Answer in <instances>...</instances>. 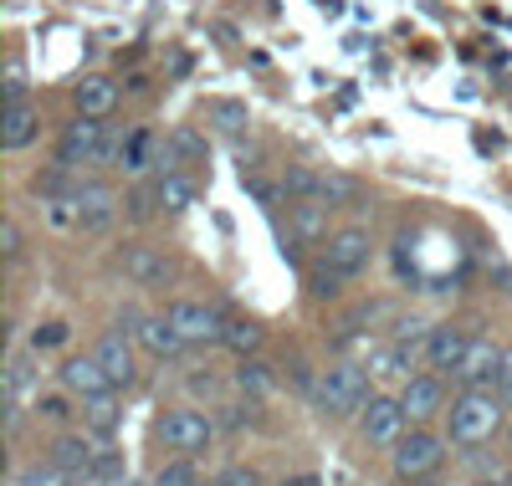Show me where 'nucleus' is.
Instances as JSON below:
<instances>
[{
    "label": "nucleus",
    "instance_id": "58836bf2",
    "mask_svg": "<svg viewBox=\"0 0 512 486\" xmlns=\"http://www.w3.org/2000/svg\"><path fill=\"white\" fill-rule=\"evenodd\" d=\"M497 394H502V400L512 405V348L502 353V374H497Z\"/></svg>",
    "mask_w": 512,
    "mask_h": 486
},
{
    "label": "nucleus",
    "instance_id": "cd10ccee",
    "mask_svg": "<svg viewBox=\"0 0 512 486\" xmlns=\"http://www.w3.org/2000/svg\"><path fill=\"white\" fill-rule=\"evenodd\" d=\"M231 353H241V359H256V353H262V343H267V333L256 328L251 318H231L226 323V338H221Z\"/></svg>",
    "mask_w": 512,
    "mask_h": 486
},
{
    "label": "nucleus",
    "instance_id": "393cba45",
    "mask_svg": "<svg viewBox=\"0 0 512 486\" xmlns=\"http://www.w3.org/2000/svg\"><path fill=\"white\" fill-rule=\"evenodd\" d=\"M118 420H123L118 389H113V394H98V400H82V425H88V430H93L98 440H113Z\"/></svg>",
    "mask_w": 512,
    "mask_h": 486
},
{
    "label": "nucleus",
    "instance_id": "a878e982",
    "mask_svg": "<svg viewBox=\"0 0 512 486\" xmlns=\"http://www.w3.org/2000/svg\"><path fill=\"white\" fill-rule=\"evenodd\" d=\"M231 379H236V389L246 394V400H267V394L277 389V379H272V364H262V359H241Z\"/></svg>",
    "mask_w": 512,
    "mask_h": 486
},
{
    "label": "nucleus",
    "instance_id": "c9c22d12",
    "mask_svg": "<svg viewBox=\"0 0 512 486\" xmlns=\"http://www.w3.org/2000/svg\"><path fill=\"white\" fill-rule=\"evenodd\" d=\"M221 430H241V425H251L256 420V400H236V405H221Z\"/></svg>",
    "mask_w": 512,
    "mask_h": 486
},
{
    "label": "nucleus",
    "instance_id": "aec40b11",
    "mask_svg": "<svg viewBox=\"0 0 512 486\" xmlns=\"http://www.w3.org/2000/svg\"><path fill=\"white\" fill-rule=\"evenodd\" d=\"M41 394V353L31 348H16L11 353V364H6V400H36Z\"/></svg>",
    "mask_w": 512,
    "mask_h": 486
},
{
    "label": "nucleus",
    "instance_id": "5701e85b",
    "mask_svg": "<svg viewBox=\"0 0 512 486\" xmlns=\"http://www.w3.org/2000/svg\"><path fill=\"white\" fill-rule=\"evenodd\" d=\"M282 195L287 200H323L328 205V169H313V164L282 169Z\"/></svg>",
    "mask_w": 512,
    "mask_h": 486
},
{
    "label": "nucleus",
    "instance_id": "f8f14e48",
    "mask_svg": "<svg viewBox=\"0 0 512 486\" xmlns=\"http://www.w3.org/2000/svg\"><path fill=\"white\" fill-rule=\"evenodd\" d=\"M103 446L108 440H98L93 430H62L52 446H47V461H57L72 481H82L93 466H98V456H103Z\"/></svg>",
    "mask_w": 512,
    "mask_h": 486
},
{
    "label": "nucleus",
    "instance_id": "c756f323",
    "mask_svg": "<svg viewBox=\"0 0 512 486\" xmlns=\"http://www.w3.org/2000/svg\"><path fill=\"white\" fill-rule=\"evenodd\" d=\"M149 486H200V471H195V456H169L154 476H149Z\"/></svg>",
    "mask_w": 512,
    "mask_h": 486
},
{
    "label": "nucleus",
    "instance_id": "c85d7f7f",
    "mask_svg": "<svg viewBox=\"0 0 512 486\" xmlns=\"http://www.w3.org/2000/svg\"><path fill=\"white\" fill-rule=\"evenodd\" d=\"M11 486H77L57 461H26L21 471H16V481Z\"/></svg>",
    "mask_w": 512,
    "mask_h": 486
},
{
    "label": "nucleus",
    "instance_id": "a19ab883",
    "mask_svg": "<svg viewBox=\"0 0 512 486\" xmlns=\"http://www.w3.org/2000/svg\"><path fill=\"white\" fill-rule=\"evenodd\" d=\"M507 451H512V420H507Z\"/></svg>",
    "mask_w": 512,
    "mask_h": 486
},
{
    "label": "nucleus",
    "instance_id": "f03ea898",
    "mask_svg": "<svg viewBox=\"0 0 512 486\" xmlns=\"http://www.w3.org/2000/svg\"><path fill=\"white\" fill-rule=\"evenodd\" d=\"M507 410H512V405L502 400L497 389H456V394H451V410H446L451 446H461V451L487 446L492 435L507 430V420H512Z\"/></svg>",
    "mask_w": 512,
    "mask_h": 486
},
{
    "label": "nucleus",
    "instance_id": "0eeeda50",
    "mask_svg": "<svg viewBox=\"0 0 512 486\" xmlns=\"http://www.w3.org/2000/svg\"><path fill=\"white\" fill-rule=\"evenodd\" d=\"M354 430H359V440H364L369 451L390 456L400 440L410 435V415H405V405H400V394H374V400L359 410Z\"/></svg>",
    "mask_w": 512,
    "mask_h": 486
},
{
    "label": "nucleus",
    "instance_id": "9b49d317",
    "mask_svg": "<svg viewBox=\"0 0 512 486\" xmlns=\"http://www.w3.org/2000/svg\"><path fill=\"white\" fill-rule=\"evenodd\" d=\"M72 200H77V231H82V236H103V231L118 226L123 200L113 195V185H103V180H82Z\"/></svg>",
    "mask_w": 512,
    "mask_h": 486
},
{
    "label": "nucleus",
    "instance_id": "2eb2a0df",
    "mask_svg": "<svg viewBox=\"0 0 512 486\" xmlns=\"http://www.w3.org/2000/svg\"><path fill=\"white\" fill-rule=\"evenodd\" d=\"M57 384H62L67 394H77V400H98V394H113V379H108V369L98 364V353H77V359H62Z\"/></svg>",
    "mask_w": 512,
    "mask_h": 486
},
{
    "label": "nucleus",
    "instance_id": "4c0bfd02",
    "mask_svg": "<svg viewBox=\"0 0 512 486\" xmlns=\"http://www.w3.org/2000/svg\"><path fill=\"white\" fill-rule=\"evenodd\" d=\"M11 98H26V67H21L16 57L6 62V103H11Z\"/></svg>",
    "mask_w": 512,
    "mask_h": 486
},
{
    "label": "nucleus",
    "instance_id": "423d86ee",
    "mask_svg": "<svg viewBox=\"0 0 512 486\" xmlns=\"http://www.w3.org/2000/svg\"><path fill=\"white\" fill-rule=\"evenodd\" d=\"M118 154V134H108V118H88V113H77L67 128H62V139H57V159L62 164H113Z\"/></svg>",
    "mask_w": 512,
    "mask_h": 486
},
{
    "label": "nucleus",
    "instance_id": "ea45409f",
    "mask_svg": "<svg viewBox=\"0 0 512 486\" xmlns=\"http://www.w3.org/2000/svg\"><path fill=\"white\" fill-rule=\"evenodd\" d=\"M282 486H318V476H313V471H297V476H287Z\"/></svg>",
    "mask_w": 512,
    "mask_h": 486
},
{
    "label": "nucleus",
    "instance_id": "6ab92c4d",
    "mask_svg": "<svg viewBox=\"0 0 512 486\" xmlns=\"http://www.w3.org/2000/svg\"><path fill=\"white\" fill-rule=\"evenodd\" d=\"M328 210H338V205H323V200H292V205H287L292 241H297V246H318V241H328Z\"/></svg>",
    "mask_w": 512,
    "mask_h": 486
},
{
    "label": "nucleus",
    "instance_id": "412c9836",
    "mask_svg": "<svg viewBox=\"0 0 512 486\" xmlns=\"http://www.w3.org/2000/svg\"><path fill=\"white\" fill-rule=\"evenodd\" d=\"M72 98H77V113H88V118H108L118 108V82L113 77H82L72 87Z\"/></svg>",
    "mask_w": 512,
    "mask_h": 486
},
{
    "label": "nucleus",
    "instance_id": "72a5a7b5",
    "mask_svg": "<svg viewBox=\"0 0 512 486\" xmlns=\"http://www.w3.org/2000/svg\"><path fill=\"white\" fill-rule=\"evenodd\" d=\"M169 144H175L180 164H200V159H205V139L195 134V128H175V134H169Z\"/></svg>",
    "mask_w": 512,
    "mask_h": 486
},
{
    "label": "nucleus",
    "instance_id": "bb28decb",
    "mask_svg": "<svg viewBox=\"0 0 512 486\" xmlns=\"http://www.w3.org/2000/svg\"><path fill=\"white\" fill-rule=\"evenodd\" d=\"M72 400H77V394H67L62 384L47 389V394H36V400H31V420L36 425H67L72 420Z\"/></svg>",
    "mask_w": 512,
    "mask_h": 486
},
{
    "label": "nucleus",
    "instance_id": "a211bd4d",
    "mask_svg": "<svg viewBox=\"0 0 512 486\" xmlns=\"http://www.w3.org/2000/svg\"><path fill=\"white\" fill-rule=\"evenodd\" d=\"M93 353H98V364L108 369V379H113V389H118V394L139 379V353H134V343H128L123 333H103Z\"/></svg>",
    "mask_w": 512,
    "mask_h": 486
},
{
    "label": "nucleus",
    "instance_id": "1a4fd4ad",
    "mask_svg": "<svg viewBox=\"0 0 512 486\" xmlns=\"http://www.w3.org/2000/svg\"><path fill=\"white\" fill-rule=\"evenodd\" d=\"M159 159H164V139L154 134V128H128V134H118L113 169L123 174V180H154Z\"/></svg>",
    "mask_w": 512,
    "mask_h": 486
},
{
    "label": "nucleus",
    "instance_id": "9d476101",
    "mask_svg": "<svg viewBox=\"0 0 512 486\" xmlns=\"http://www.w3.org/2000/svg\"><path fill=\"white\" fill-rule=\"evenodd\" d=\"M395 394H400V405H405L410 425H431L436 415H446V410H451L446 374H436V369H420V374H415V379H405Z\"/></svg>",
    "mask_w": 512,
    "mask_h": 486
},
{
    "label": "nucleus",
    "instance_id": "6e6552de",
    "mask_svg": "<svg viewBox=\"0 0 512 486\" xmlns=\"http://www.w3.org/2000/svg\"><path fill=\"white\" fill-rule=\"evenodd\" d=\"M169 323H175L185 333L190 348H205V343H221L226 338V318H221V307L216 302H200V297H175L164 307Z\"/></svg>",
    "mask_w": 512,
    "mask_h": 486
},
{
    "label": "nucleus",
    "instance_id": "4be33fe9",
    "mask_svg": "<svg viewBox=\"0 0 512 486\" xmlns=\"http://www.w3.org/2000/svg\"><path fill=\"white\" fill-rule=\"evenodd\" d=\"M123 277L134 282V287H164L169 261H164V251H154V246H134V251L123 256Z\"/></svg>",
    "mask_w": 512,
    "mask_h": 486
},
{
    "label": "nucleus",
    "instance_id": "2f4dec72",
    "mask_svg": "<svg viewBox=\"0 0 512 486\" xmlns=\"http://www.w3.org/2000/svg\"><path fill=\"white\" fill-rule=\"evenodd\" d=\"M210 118H216V128L221 134H241V128H251V113H246V103H236V98H216L210 103Z\"/></svg>",
    "mask_w": 512,
    "mask_h": 486
},
{
    "label": "nucleus",
    "instance_id": "f257e3e1",
    "mask_svg": "<svg viewBox=\"0 0 512 486\" xmlns=\"http://www.w3.org/2000/svg\"><path fill=\"white\" fill-rule=\"evenodd\" d=\"M369 261H374V236H369L364 226H338V231L323 241L318 261L308 267V292H313L318 302L344 297V287L369 272Z\"/></svg>",
    "mask_w": 512,
    "mask_h": 486
},
{
    "label": "nucleus",
    "instance_id": "f3484780",
    "mask_svg": "<svg viewBox=\"0 0 512 486\" xmlns=\"http://www.w3.org/2000/svg\"><path fill=\"white\" fill-rule=\"evenodd\" d=\"M36 134H41V108L31 98H11L6 103V118H0V144H6V154L31 149Z\"/></svg>",
    "mask_w": 512,
    "mask_h": 486
},
{
    "label": "nucleus",
    "instance_id": "4468645a",
    "mask_svg": "<svg viewBox=\"0 0 512 486\" xmlns=\"http://www.w3.org/2000/svg\"><path fill=\"white\" fill-rule=\"evenodd\" d=\"M477 333H466L461 323H436L431 328V343H425V369H436L446 379H456L461 359H466V348H472Z\"/></svg>",
    "mask_w": 512,
    "mask_h": 486
},
{
    "label": "nucleus",
    "instance_id": "7c9ffc66",
    "mask_svg": "<svg viewBox=\"0 0 512 486\" xmlns=\"http://www.w3.org/2000/svg\"><path fill=\"white\" fill-rule=\"evenodd\" d=\"M164 205H159V185L154 180H134V190H128V200H123V215H134V220H149V215H159Z\"/></svg>",
    "mask_w": 512,
    "mask_h": 486
},
{
    "label": "nucleus",
    "instance_id": "ddd939ff",
    "mask_svg": "<svg viewBox=\"0 0 512 486\" xmlns=\"http://www.w3.org/2000/svg\"><path fill=\"white\" fill-rule=\"evenodd\" d=\"M502 343H492L487 333L472 338V348H466V359L456 369V389H497V374H502Z\"/></svg>",
    "mask_w": 512,
    "mask_h": 486
},
{
    "label": "nucleus",
    "instance_id": "473e14b6",
    "mask_svg": "<svg viewBox=\"0 0 512 486\" xmlns=\"http://www.w3.org/2000/svg\"><path fill=\"white\" fill-rule=\"evenodd\" d=\"M67 338H72V328L62 323V318H52V323H36V333H31V353H52V348H67Z\"/></svg>",
    "mask_w": 512,
    "mask_h": 486
},
{
    "label": "nucleus",
    "instance_id": "79ce46f5",
    "mask_svg": "<svg viewBox=\"0 0 512 486\" xmlns=\"http://www.w3.org/2000/svg\"><path fill=\"white\" fill-rule=\"evenodd\" d=\"M200 486H210V481H200Z\"/></svg>",
    "mask_w": 512,
    "mask_h": 486
},
{
    "label": "nucleus",
    "instance_id": "39448f33",
    "mask_svg": "<svg viewBox=\"0 0 512 486\" xmlns=\"http://www.w3.org/2000/svg\"><path fill=\"white\" fill-rule=\"evenodd\" d=\"M446 451H451V435H446V430L410 425V435L390 451V471H395V481H405V486L431 481V476L446 466Z\"/></svg>",
    "mask_w": 512,
    "mask_h": 486
},
{
    "label": "nucleus",
    "instance_id": "20e7f679",
    "mask_svg": "<svg viewBox=\"0 0 512 486\" xmlns=\"http://www.w3.org/2000/svg\"><path fill=\"white\" fill-rule=\"evenodd\" d=\"M216 435H221V420L210 410H195V405H175L154 425V440L169 456H205L210 446H216Z\"/></svg>",
    "mask_w": 512,
    "mask_h": 486
},
{
    "label": "nucleus",
    "instance_id": "dca6fc26",
    "mask_svg": "<svg viewBox=\"0 0 512 486\" xmlns=\"http://www.w3.org/2000/svg\"><path fill=\"white\" fill-rule=\"evenodd\" d=\"M134 338H139V348L149 353V359H159V364H175V359H185L190 353V343H185V333L169 323V313H154V318H139V328H134Z\"/></svg>",
    "mask_w": 512,
    "mask_h": 486
},
{
    "label": "nucleus",
    "instance_id": "e433bc0d",
    "mask_svg": "<svg viewBox=\"0 0 512 486\" xmlns=\"http://www.w3.org/2000/svg\"><path fill=\"white\" fill-rule=\"evenodd\" d=\"M0 251H6L11 261L21 256V226H16V215H6V220H0Z\"/></svg>",
    "mask_w": 512,
    "mask_h": 486
},
{
    "label": "nucleus",
    "instance_id": "b1692460",
    "mask_svg": "<svg viewBox=\"0 0 512 486\" xmlns=\"http://www.w3.org/2000/svg\"><path fill=\"white\" fill-rule=\"evenodd\" d=\"M154 185H159V205L164 210H190L195 200H200V180L190 169H175V174H154Z\"/></svg>",
    "mask_w": 512,
    "mask_h": 486
},
{
    "label": "nucleus",
    "instance_id": "f704fd0d",
    "mask_svg": "<svg viewBox=\"0 0 512 486\" xmlns=\"http://www.w3.org/2000/svg\"><path fill=\"white\" fill-rule=\"evenodd\" d=\"M210 486H267V481H262L256 466H221L216 476H210Z\"/></svg>",
    "mask_w": 512,
    "mask_h": 486
},
{
    "label": "nucleus",
    "instance_id": "7ed1b4c3",
    "mask_svg": "<svg viewBox=\"0 0 512 486\" xmlns=\"http://www.w3.org/2000/svg\"><path fill=\"white\" fill-rule=\"evenodd\" d=\"M374 400V374L369 364L359 359H338L318 374V389H313V410L328 415V420H359V410Z\"/></svg>",
    "mask_w": 512,
    "mask_h": 486
}]
</instances>
